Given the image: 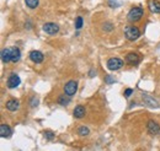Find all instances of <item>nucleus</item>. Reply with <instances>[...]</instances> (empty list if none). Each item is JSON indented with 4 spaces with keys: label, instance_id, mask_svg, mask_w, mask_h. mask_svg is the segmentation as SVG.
Segmentation results:
<instances>
[{
    "label": "nucleus",
    "instance_id": "nucleus-17",
    "mask_svg": "<svg viewBox=\"0 0 160 151\" xmlns=\"http://www.w3.org/2000/svg\"><path fill=\"white\" fill-rule=\"evenodd\" d=\"M69 102H70V96H68V95L65 94L59 96V98H58V103H59L60 106H68Z\"/></svg>",
    "mask_w": 160,
    "mask_h": 151
},
{
    "label": "nucleus",
    "instance_id": "nucleus-19",
    "mask_svg": "<svg viewBox=\"0 0 160 151\" xmlns=\"http://www.w3.org/2000/svg\"><path fill=\"white\" fill-rule=\"evenodd\" d=\"M89 133H90V130L86 127H80L79 129H78V134H79L80 136H86Z\"/></svg>",
    "mask_w": 160,
    "mask_h": 151
},
{
    "label": "nucleus",
    "instance_id": "nucleus-8",
    "mask_svg": "<svg viewBox=\"0 0 160 151\" xmlns=\"http://www.w3.org/2000/svg\"><path fill=\"white\" fill-rule=\"evenodd\" d=\"M147 129H148L149 134H152V135H157V134H159L160 133V125L157 123V122H154V120H149L148 124H147Z\"/></svg>",
    "mask_w": 160,
    "mask_h": 151
},
{
    "label": "nucleus",
    "instance_id": "nucleus-7",
    "mask_svg": "<svg viewBox=\"0 0 160 151\" xmlns=\"http://www.w3.org/2000/svg\"><path fill=\"white\" fill-rule=\"evenodd\" d=\"M28 57H30V59H31L35 64H41V63L43 61V59H44L43 53L40 52V51H31L30 54H28Z\"/></svg>",
    "mask_w": 160,
    "mask_h": 151
},
{
    "label": "nucleus",
    "instance_id": "nucleus-16",
    "mask_svg": "<svg viewBox=\"0 0 160 151\" xmlns=\"http://www.w3.org/2000/svg\"><path fill=\"white\" fill-rule=\"evenodd\" d=\"M21 59V52L18 47H12L11 48V61L12 63H18Z\"/></svg>",
    "mask_w": 160,
    "mask_h": 151
},
{
    "label": "nucleus",
    "instance_id": "nucleus-10",
    "mask_svg": "<svg viewBox=\"0 0 160 151\" xmlns=\"http://www.w3.org/2000/svg\"><path fill=\"white\" fill-rule=\"evenodd\" d=\"M85 113H86V110H85V107H84L82 105H78V106L74 108V111H73V115H74L77 119L84 118V117H85Z\"/></svg>",
    "mask_w": 160,
    "mask_h": 151
},
{
    "label": "nucleus",
    "instance_id": "nucleus-9",
    "mask_svg": "<svg viewBox=\"0 0 160 151\" xmlns=\"http://www.w3.org/2000/svg\"><path fill=\"white\" fill-rule=\"evenodd\" d=\"M5 107H6V110L10 111V112H15V111L19 110V107H20V102H19V100L12 98V100H9V101L5 103Z\"/></svg>",
    "mask_w": 160,
    "mask_h": 151
},
{
    "label": "nucleus",
    "instance_id": "nucleus-6",
    "mask_svg": "<svg viewBox=\"0 0 160 151\" xmlns=\"http://www.w3.org/2000/svg\"><path fill=\"white\" fill-rule=\"evenodd\" d=\"M20 84H21L20 76L18 75V74H15V73H11L9 75V77H8V80H6V85H8L9 89H16Z\"/></svg>",
    "mask_w": 160,
    "mask_h": 151
},
{
    "label": "nucleus",
    "instance_id": "nucleus-23",
    "mask_svg": "<svg viewBox=\"0 0 160 151\" xmlns=\"http://www.w3.org/2000/svg\"><path fill=\"white\" fill-rule=\"evenodd\" d=\"M30 105H31V107H36V106L38 105V100H37L36 97H32V100H31Z\"/></svg>",
    "mask_w": 160,
    "mask_h": 151
},
{
    "label": "nucleus",
    "instance_id": "nucleus-18",
    "mask_svg": "<svg viewBox=\"0 0 160 151\" xmlns=\"http://www.w3.org/2000/svg\"><path fill=\"white\" fill-rule=\"evenodd\" d=\"M25 2H26V5H27L30 9H36V7L38 6L40 0H25Z\"/></svg>",
    "mask_w": 160,
    "mask_h": 151
},
{
    "label": "nucleus",
    "instance_id": "nucleus-13",
    "mask_svg": "<svg viewBox=\"0 0 160 151\" xmlns=\"http://www.w3.org/2000/svg\"><path fill=\"white\" fill-rule=\"evenodd\" d=\"M126 61L131 65H137L139 63V56L137 53H128L126 56Z\"/></svg>",
    "mask_w": 160,
    "mask_h": 151
},
{
    "label": "nucleus",
    "instance_id": "nucleus-4",
    "mask_svg": "<svg viewBox=\"0 0 160 151\" xmlns=\"http://www.w3.org/2000/svg\"><path fill=\"white\" fill-rule=\"evenodd\" d=\"M78 91V82L74 81V80H70L68 81L65 85H64V94L68 95V96H74Z\"/></svg>",
    "mask_w": 160,
    "mask_h": 151
},
{
    "label": "nucleus",
    "instance_id": "nucleus-15",
    "mask_svg": "<svg viewBox=\"0 0 160 151\" xmlns=\"http://www.w3.org/2000/svg\"><path fill=\"white\" fill-rule=\"evenodd\" d=\"M1 61L4 64H8L11 61V48H5L1 51Z\"/></svg>",
    "mask_w": 160,
    "mask_h": 151
},
{
    "label": "nucleus",
    "instance_id": "nucleus-21",
    "mask_svg": "<svg viewBox=\"0 0 160 151\" xmlns=\"http://www.w3.org/2000/svg\"><path fill=\"white\" fill-rule=\"evenodd\" d=\"M82 27V17L81 16H78L77 20H75V28L77 30H80Z\"/></svg>",
    "mask_w": 160,
    "mask_h": 151
},
{
    "label": "nucleus",
    "instance_id": "nucleus-2",
    "mask_svg": "<svg viewBox=\"0 0 160 151\" xmlns=\"http://www.w3.org/2000/svg\"><path fill=\"white\" fill-rule=\"evenodd\" d=\"M124 36L128 41L133 42L140 37V31L137 26H127L124 28Z\"/></svg>",
    "mask_w": 160,
    "mask_h": 151
},
{
    "label": "nucleus",
    "instance_id": "nucleus-22",
    "mask_svg": "<svg viewBox=\"0 0 160 151\" xmlns=\"http://www.w3.org/2000/svg\"><path fill=\"white\" fill-rule=\"evenodd\" d=\"M54 136H56V134L53 132H44V138H46L47 140H53Z\"/></svg>",
    "mask_w": 160,
    "mask_h": 151
},
{
    "label": "nucleus",
    "instance_id": "nucleus-3",
    "mask_svg": "<svg viewBox=\"0 0 160 151\" xmlns=\"http://www.w3.org/2000/svg\"><path fill=\"white\" fill-rule=\"evenodd\" d=\"M123 65H124V63H123V60L120 59V58H110V59L107 60V63H106L107 69L111 70V71L120 70Z\"/></svg>",
    "mask_w": 160,
    "mask_h": 151
},
{
    "label": "nucleus",
    "instance_id": "nucleus-25",
    "mask_svg": "<svg viewBox=\"0 0 160 151\" xmlns=\"http://www.w3.org/2000/svg\"><path fill=\"white\" fill-rule=\"evenodd\" d=\"M105 81H106L107 84H111V82H115V80H113V79H112V77H111V76H110V75H107V76H106V79H105Z\"/></svg>",
    "mask_w": 160,
    "mask_h": 151
},
{
    "label": "nucleus",
    "instance_id": "nucleus-20",
    "mask_svg": "<svg viewBox=\"0 0 160 151\" xmlns=\"http://www.w3.org/2000/svg\"><path fill=\"white\" fill-rule=\"evenodd\" d=\"M102 28H103V31L110 32V31H112V30H113V25H112L111 22H105V23L102 25Z\"/></svg>",
    "mask_w": 160,
    "mask_h": 151
},
{
    "label": "nucleus",
    "instance_id": "nucleus-14",
    "mask_svg": "<svg viewBox=\"0 0 160 151\" xmlns=\"http://www.w3.org/2000/svg\"><path fill=\"white\" fill-rule=\"evenodd\" d=\"M142 98H143V101L148 105V106H150V107H154V108H158L159 107V105H158V102L152 97V96H149V95H142Z\"/></svg>",
    "mask_w": 160,
    "mask_h": 151
},
{
    "label": "nucleus",
    "instance_id": "nucleus-26",
    "mask_svg": "<svg viewBox=\"0 0 160 151\" xmlns=\"http://www.w3.org/2000/svg\"><path fill=\"white\" fill-rule=\"evenodd\" d=\"M89 74H90V76H91V77H94V76L96 75V71H94V70H90V73H89Z\"/></svg>",
    "mask_w": 160,
    "mask_h": 151
},
{
    "label": "nucleus",
    "instance_id": "nucleus-11",
    "mask_svg": "<svg viewBox=\"0 0 160 151\" xmlns=\"http://www.w3.org/2000/svg\"><path fill=\"white\" fill-rule=\"evenodd\" d=\"M11 134H12V130H11V128L8 124H4L2 123L0 125V136L1 138H10Z\"/></svg>",
    "mask_w": 160,
    "mask_h": 151
},
{
    "label": "nucleus",
    "instance_id": "nucleus-24",
    "mask_svg": "<svg viewBox=\"0 0 160 151\" xmlns=\"http://www.w3.org/2000/svg\"><path fill=\"white\" fill-rule=\"evenodd\" d=\"M132 94H133V90H132V89H127V90L124 91V96H126L127 98H128Z\"/></svg>",
    "mask_w": 160,
    "mask_h": 151
},
{
    "label": "nucleus",
    "instance_id": "nucleus-1",
    "mask_svg": "<svg viewBox=\"0 0 160 151\" xmlns=\"http://www.w3.org/2000/svg\"><path fill=\"white\" fill-rule=\"evenodd\" d=\"M143 16H144V10L139 6H136V7H132L129 10V12L127 15V19H128L129 22L134 23V22H138Z\"/></svg>",
    "mask_w": 160,
    "mask_h": 151
},
{
    "label": "nucleus",
    "instance_id": "nucleus-12",
    "mask_svg": "<svg viewBox=\"0 0 160 151\" xmlns=\"http://www.w3.org/2000/svg\"><path fill=\"white\" fill-rule=\"evenodd\" d=\"M149 10L154 14H160V1L159 0H149L148 2Z\"/></svg>",
    "mask_w": 160,
    "mask_h": 151
},
{
    "label": "nucleus",
    "instance_id": "nucleus-5",
    "mask_svg": "<svg viewBox=\"0 0 160 151\" xmlns=\"http://www.w3.org/2000/svg\"><path fill=\"white\" fill-rule=\"evenodd\" d=\"M42 28L49 36H54V35H57L59 32V26L57 23H54V22H47V23L43 25Z\"/></svg>",
    "mask_w": 160,
    "mask_h": 151
}]
</instances>
